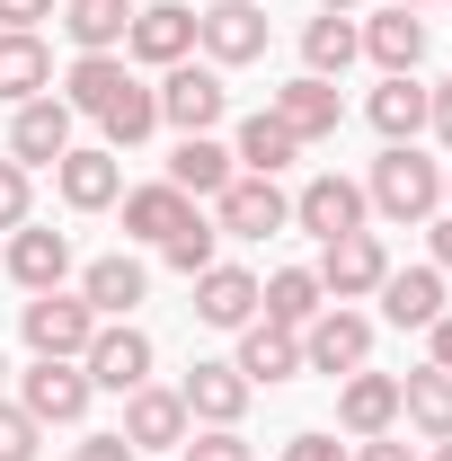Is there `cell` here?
Here are the masks:
<instances>
[{"instance_id": "1", "label": "cell", "mask_w": 452, "mask_h": 461, "mask_svg": "<svg viewBox=\"0 0 452 461\" xmlns=\"http://www.w3.org/2000/svg\"><path fill=\"white\" fill-rule=\"evenodd\" d=\"M364 204L382 213V222H435V204H444V160H426L417 142H391L373 177H364Z\"/></svg>"}, {"instance_id": "2", "label": "cell", "mask_w": 452, "mask_h": 461, "mask_svg": "<svg viewBox=\"0 0 452 461\" xmlns=\"http://www.w3.org/2000/svg\"><path fill=\"white\" fill-rule=\"evenodd\" d=\"M18 338L36 346V355H62V364H80L89 355V338H98V311L80 302V293H27L18 302Z\"/></svg>"}, {"instance_id": "3", "label": "cell", "mask_w": 452, "mask_h": 461, "mask_svg": "<svg viewBox=\"0 0 452 461\" xmlns=\"http://www.w3.org/2000/svg\"><path fill=\"white\" fill-rule=\"evenodd\" d=\"M151 98H160V124H177V133H213V124L231 115L222 71H213V62H195V54H186V62H169Z\"/></svg>"}, {"instance_id": "4", "label": "cell", "mask_w": 452, "mask_h": 461, "mask_svg": "<svg viewBox=\"0 0 452 461\" xmlns=\"http://www.w3.org/2000/svg\"><path fill=\"white\" fill-rule=\"evenodd\" d=\"M364 364H373V320H364V311H346V302H329V311L302 329V373L346 382V373H364Z\"/></svg>"}, {"instance_id": "5", "label": "cell", "mask_w": 452, "mask_h": 461, "mask_svg": "<svg viewBox=\"0 0 452 461\" xmlns=\"http://www.w3.org/2000/svg\"><path fill=\"white\" fill-rule=\"evenodd\" d=\"M320 293L329 302H364V293H382L391 276V249H382V230H346V240H320Z\"/></svg>"}, {"instance_id": "6", "label": "cell", "mask_w": 452, "mask_h": 461, "mask_svg": "<svg viewBox=\"0 0 452 461\" xmlns=\"http://www.w3.org/2000/svg\"><path fill=\"white\" fill-rule=\"evenodd\" d=\"M195 54L213 62V71L258 62L267 54V9H258V0H213V9H195Z\"/></svg>"}, {"instance_id": "7", "label": "cell", "mask_w": 452, "mask_h": 461, "mask_svg": "<svg viewBox=\"0 0 452 461\" xmlns=\"http://www.w3.org/2000/svg\"><path fill=\"white\" fill-rule=\"evenodd\" d=\"M89 400H98V391H89V373H80V364H62V355H36V364L18 373V408H27L36 426H80Z\"/></svg>"}, {"instance_id": "8", "label": "cell", "mask_w": 452, "mask_h": 461, "mask_svg": "<svg viewBox=\"0 0 452 461\" xmlns=\"http://www.w3.org/2000/svg\"><path fill=\"white\" fill-rule=\"evenodd\" d=\"M293 222V195H284L276 177H231L222 195H213V230H222V240H276V230Z\"/></svg>"}, {"instance_id": "9", "label": "cell", "mask_w": 452, "mask_h": 461, "mask_svg": "<svg viewBox=\"0 0 452 461\" xmlns=\"http://www.w3.org/2000/svg\"><path fill=\"white\" fill-rule=\"evenodd\" d=\"M267 115H276L293 142H329L346 124V98H338V80H320V71H293L284 89H267Z\"/></svg>"}, {"instance_id": "10", "label": "cell", "mask_w": 452, "mask_h": 461, "mask_svg": "<svg viewBox=\"0 0 452 461\" xmlns=\"http://www.w3.org/2000/svg\"><path fill=\"white\" fill-rule=\"evenodd\" d=\"M373 222V204H364V177H338L320 169L302 195H293V230H311V240H346V230Z\"/></svg>"}, {"instance_id": "11", "label": "cell", "mask_w": 452, "mask_h": 461, "mask_svg": "<svg viewBox=\"0 0 452 461\" xmlns=\"http://www.w3.org/2000/svg\"><path fill=\"white\" fill-rule=\"evenodd\" d=\"M80 373H89V391H142V382H151V338H142L133 320H98Z\"/></svg>"}, {"instance_id": "12", "label": "cell", "mask_w": 452, "mask_h": 461, "mask_svg": "<svg viewBox=\"0 0 452 461\" xmlns=\"http://www.w3.org/2000/svg\"><path fill=\"white\" fill-rule=\"evenodd\" d=\"M54 186L71 213H107L115 195H124V151H107V142H71L54 160Z\"/></svg>"}, {"instance_id": "13", "label": "cell", "mask_w": 452, "mask_h": 461, "mask_svg": "<svg viewBox=\"0 0 452 461\" xmlns=\"http://www.w3.org/2000/svg\"><path fill=\"white\" fill-rule=\"evenodd\" d=\"M133 453H177L186 435H195V417H186V400L177 391H160V382H142V391H124V426H115Z\"/></svg>"}, {"instance_id": "14", "label": "cell", "mask_w": 452, "mask_h": 461, "mask_svg": "<svg viewBox=\"0 0 452 461\" xmlns=\"http://www.w3.org/2000/svg\"><path fill=\"white\" fill-rule=\"evenodd\" d=\"M124 54L151 62V71L186 62V54H195V9H186V0H151V9H133V27H124Z\"/></svg>"}, {"instance_id": "15", "label": "cell", "mask_w": 452, "mask_h": 461, "mask_svg": "<svg viewBox=\"0 0 452 461\" xmlns=\"http://www.w3.org/2000/svg\"><path fill=\"white\" fill-rule=\"evenodd\" d=\"M177 400L195 426H240L249 417V373L222 364V355H204V364H186V382H177Z\"/></svg>"}, {"instance_id": "16", "label": "cell", "mask_w": 452, "mask_h": 461, "mask_svg": "<svg viewBox=\"0 0 452 461\" xmlns=\"http://www.w3.org/2000/svg\"><path fill=\"white\" fill-rule=\"evenodd\" d=\"M62 151H71V107L45 89V98H27V107L9 115V160L18 169H54Z\"/></svg>"}, {"instance_id": "17", "label": "cell", "mask_w": 452, "mask_h": 461, "mask_svg": "<svg viewBox=\"0 0 452 461\" xmlns=\"http://www.w3.org/2000/svg\"><path fill=\"white\" fill-rule=\"evenodd\" d=\"M338 426L355 435V444H373V435H391L399 426V373H346L338 382Z\"/></svg>"}, {"instance_id": "18", "label": "cell", "mask_w": 452, "mask_h": 461, "mask_svg": "<svg viewBox=\"0 0 452 461\" xmlns=\"http://www.w3.org/2000/svg\"><path fill=\"white\" fill-rule=\"evenodd\" d=\"M0 267H9V285H18V293H54L62 276H71V240H62V230H45V222H18Z\"/></svg>"}, {"instance_id": "19", "label": "cell", "mask_w": 452, "mask_h": 461, "mask_svg": "<svg viewBox=\"0 0 452 461\" xmlns=\"http://www.w3.org/2000/svg\"><path fill=\"white\" fill-rule=\"evenodd\" d=\"M195 320H204V329H231V338H240V329L258 320V276H249V267H222V258H213V267L195 276Z\"/></svg>"}, {"instance_id": "20", "label": "cell", "mask_w": 452, "mask_h": 461, "mask_svg": "<svg viewBox=\"0 0 452 461\" xmlns=\"http://www.w3.org/2000/svg\"><path fill=\"white\" fill-rule=\"evenodd\" d=\"M142 293H151V267H142V258H124V249L80 267V302H89L98 320H133V302H142Z\"/></svg>"}, {"instance_id": "21", "label": "cell", "mask_w": 452, "mask_h": 461, "mask_svg": "<svg viewBox=\"0 0 452 461\" xmlns=\"http://www.w3.org/2000/svg\"><path fill=\"white\" fill-rule=\"evenodd\" d=\"M452 302H444V267H391L382 276V320L391 329H435Z\"/></svg>"}, {"instance_id": "22", "label": "cell", "mask_w": 452, "mask_h": 461, "mask_svg": "<svg viewBox=\"0 0 452 461\" xmlns=\"http://www.w3.org/2000/svg\"><path fill=\"white\" fill-rule=\"evenodd\" d=\"M54 89V54L36 27H0V107H27Z\"/></svg>"}, {"instance_id": "23", "label": "cell", "mask_w": 452, "mask_h": 461, "mask_svg": "<svg viewBox=\"0 0 452 461\" xmlns=\"http://www.w3.org/2000/svg\"><path fill=\"white\" fill-rule=\"evenodd\" d=\"M231 364L249 373V391H276V382H293V373H302V338H293V329H276V320H249Z\"/></svg>"}, {"instance_id": "24", "label": "cell", "mask_w": 452, "mask_h": 461, "mask_svg": "<svg viewBox=\"0 0 452 461\" xmlns=\"http://www.w3.org/2000/svg\"><path fill=\"white\" fill-rule=\"evenodd\" d=\"M115 204H124V240H151V249H160L169 230H186V213H195V195H177L169 177H151V186H124Z\"/></svg>"}, {"instance_id": "25", "label": "cell", "mask_w": 452, "mask_h": 461, "mask_svg": "<svg viewBox=\"0 0 452 461\" xmlns=\"http://www.w3.org/2000/svg\"><path fill=\"white\" fill-rule=\"evenodd\" d=\"M231 177H240L231 142H213V133H177V151H169V186H177V195H222Z\"/></svg>"}, {"instance_id": "26", "label": "cell", "mask_w": 452, "mask_h": 461, "mask_svg": "<svg viewBox=\"0 0 452 461\" xmlns=\"http://www.w3.org/2000/svg\"><path fill=\"white\" fill-rule=\"evenodd\" d=\"M355 36H364V54L382 62V80L426 62V18H417V9H382V18H364Z\"/></svg>"}, {"instance_id": "27", "label": "cell", "mask_w": 452, "mask_h": 461, "mask_svg": "<svg viewBox=\"0 0 452 461\" xmlns=\"http://www.w3.org/2000/svg\"><path fill=\"white\" fill-rule=\"evenodd\" d=\"M258 311H267L276 329H293V338H302V329L329 311V293H320V276H311V267H276V276L258 285Z\"/></svg>"}, {"instance_id": "28", "label": "cell", "mask_w": 452, "mask_h": 461, "mask_svg": "<svg viewBox=\"0 0 452 461\" xmlns=\"http://www.w3.org/2000/svg\"><path fill=\"white\" fill-rule=\"evenodd\" d=\"M364 115H373L382 142H417V133H426V80H417V71H391V80L364 98Z\"/></svg>"}, {"instance_id": "29", "label": "cell", "mask_w": 452, "mask_h": 461, "mask_svg": "<svg viewBox=\"0 0 452 461\" xmlns=\"http://www.w3.org/2000/svg\"><path fill=\"white\" fill-rule=\"evenodd\" d=\"M399 417L426 435V444H452V373H399Z\"/></svg>"}, {"instance_id": "30", "label": "cell", "mask_w": 452, "mask_h": 461, "mask_svg": "<svg viewBox=\"0 0 452 461\" xmlns=\"http://www.w3.org/2000/svg\"><path fill=\"white\" fill-rule=\"evenodd\" d=\"M124 27H133V0H62V36L80 54H124Z\"/></svg>"}, {"instance_id": "31", "label": "cell", "mask_w": 452, "mask_h": 461, "mask_svg": "<svg viewBox=\"0 0 452 461\" xmlns=\"http://www.w3.org/2000/svg\"><path fill=\"white\" fill-rule=\"evenodd\" d=\"M231 160H240L249 177H276V169H293V160H302V142H293V133H284L276 115L258 107L249 124H240V133H231Z\"/></svg>"}, {"instance_id": "32", "label": "cell", "mask_w": 452, "mask_h": 461, "mask_svg": "<svg viewBox=\"0 0 452 461\" xmlns=\"http://www.w3.org/2000/svg\"><path fill=\"white\" fill-rule=\"evenodd\" d=\"M355 54H364V36H355V18H338V9H320V18L302 27V71L338 80V71H346Z\"/></svg>"}, {"instance_id": "33", "label": "cell", "mask_w": 452, "mask_h": 461, "mask_svg": "<svg viewBox=\"0 0 452 461\" xmlns=\"http://www.w3.org/2000/svg\"><path fill=\"white\" fill-rule=\"evenodd\" d=\"M160 258H169L177 276H186V285H195V276H204V267H213V258H222V230L204 222V213H186V230H169V240H160Z\"/></svg>"}, {"instance_id": "34", "label": "cell", "mask_w": 452, "mask_h": 461, "mask_svg": "<svg viewBox=\"0 0 452 461\" xmlns=\"http://www.w3.org/2000/svg\"><path fill=\"white\" fill-rule=\"evenodd\" d=\"M177 461H258V444L240 435V426H204V435H186Z\"/></svg>"}, {"instance_id": "35", "label": "cell", "mask_w": 452, "mask_h": 461, "mask_svg": "<svg viewBox=\"0 0 452 461\" xmlns=\"http://www.w3.org/2000/svg\"><path fill=\"white\" fill-rule=\"evenodd\" d=\"M36 213V169H18V160H0V230H18Z\"/></svg>"}, {"instance_id": "36", "label": "cell", "mask_w": 452, "mask_h": 461, "mask_svg": "<svg viewBox=\"0 0 452 461\" xmlns=\"http://www.w3.org/2000/svg\"><path fill=\"white\" fill-rule=\"evenodd\" d=\"M36 435H45V426H36L27 408L0 400V461H36Z\"/></svg>"}, {"instance_id": "37", "label": "cell", "mask_w": 452, "mask_h": 461, "mask_svg": "<svg viewBox=\"0 0 452 461\" xmlns=\"http://www.w3.org/2000/svg\"><path fill=\"white\" fill-rule=\"evenodd\" d=\"M284 461H355V453H346L338 435H320V426H302V435L284 444Z\"/></svg>"}, {"instance_id": "38", "label": "cell", "mask_w": 452, "mask_h": 461, "mask_svg": "<svg viewBox=\"0 0 452 461\" xmlns=\"http://www.w3.org/2000/svg\"><path fill=\"white\" fill-rule=\"evenodd\" d=\"M62 461H142V453H133L124 435H80V444H71Z\"/></svg>"}, {"instance_id": "39", "label": "cell", "mask_w": 452, "mask_h": 461, "mask_svg": "<svg viewBox=\"0 0 452 461\" xmlns=\"http://www.w3.org/2000/svg\"><path fill=\"white\" fill-rule=\"evenodd\" d=\"M426 124H435V142L452 151V80H435V89H426Z\"/></svg>"}, {"instance_id": "40", "label": "cell", "mask_w": 452, "mask_h": 461, "mask_svg": "<svg viewBox=\"0 0 452 461\" xmlns=\"http://www.w3.org/2000/svg\"><path fill=\"white\" fill-rule=\"evenodd\" d=\"M62 0H0V27H36V18H54Z\"/></svg>"}, {"instance_id": "41", "label": "cell", "mask_w": 452, "mask_h": 461, "mask_svg": "<svg viewBox=\"0 0 452 461\" xmlns=\"http://www.w3.org/2000/svg\"><path fill=\"white\" fill-rule=\"evenodd\" d=\"M355 461H417V453H408L399 435H373V444H364V453H355Z\"/></svg>"}, {"instance_id": "42", "label": "cell", "mask_w": 452, "mask_h": 461, "mask_svg": "<svg viewBox=\"0 0 452 461\" xmlns=\"http://www.w3.org/2000/svg\"><path fill=\"white\" fill-rule=\"evenodd\" d=\"M426 346H435V373H452V311L435 320V329H426Z\"/></svg>"}, {"instance_id": "43", "label": "cell", "mask_w": 452, "mask_h": 461, "mask_svg": "<svg viewBox=\"0 0 452 461\" xmlns=\"http://www.w3.org/2000/svg\"><path fill=\"white\" fill-rule=\"evenodd\" d=\"M426 267H444V276H452V213L435 222V258H426Z\"/></svg>"}, {"instance_id": "44", "label": "cell", "mask_w": 452, "mask_h": 461, "mask_svg": "<svg viewBox=\"0 0 452 461\" xmlns=\"http://www.w3.org/2000/svg\"><path fill=\"white\" fill-rule=\"evenodd\" d=\"M320 9H338V18H355V9H364V0H320Z\"/></svg>"}, {"instance_id": "45", "label": "cell", "mask_w": 452, "mask_h": 461, "mask_svg": "<svg viewBox=\"0 0 452 461\" xmlns=\"http://www.w3.org/2000/svg\"><path fill=\"white\" fill-rule=\"evenodd\" d=\"M426 461H452V444H435V453H426Z\"/></svg>"}, {"instance_id": "46", "label": "cell", "mask_w": 452, "mask_h": 461, "mask_svg": "<svg viewBox=\"0 0 452 461\" xmlns=\"http://www.w3.org/2000/svg\"><path fill=\"white\" fill-rule=\"evenodd\" d=\"M391 9H426V0H391Z\"/></svg>"}, {"instance_id": "47", "label": "cell", "mask_w": 452, "mask_h": 461, "mask_svg": "<svg viewBox=\"0 0 452 461\" xmlns=\"http://www.w3.org/2000/svg\"><path fill=\"white\" fill-rule=\"evenodd\" d=\"M0 382H9V355H0Z\"/></svg>"}, {"instance_id": "48", "label": "cell", "mask_w": 452, "mask_h": 461, "mask_svg": "<svg viewBox=\"0 0 452 461\" xmlns=\"http://www.w3.org/2000/svg\"><path fill=\"white\" fill-rule=\"evenodd\" d=\"M444 195H452V169H444Z\"/></svg>"}, {"instance_id": "49", "label": "cell", "mask_w": 452, "mask_h": 461, "mask_svg": "<svg viewBox=\"0 0 452 461\" xmlns=\"http://www.w3.org/2000/svg\"><path fill=\"white\" fill-rule=\"evenodd\" d=\"M258 9H267V0H258Z\"/></svg>"}]
</instances>
